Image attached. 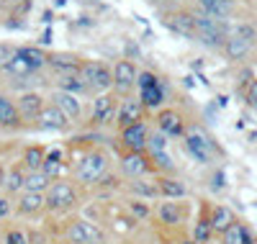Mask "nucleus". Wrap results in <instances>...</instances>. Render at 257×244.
<instances>
[{"mask_svg":"<svg viewBox=\"0 0 257 244\" xmlns=\"http://www.w3.org/2000/svg\"><path fill=\"white\" fill-rule=\"evenodd\" d=\"M111 167H113L111 154L105 152L103 147H93L88 152H82L80 157L72 162L70 180L77 188H95L111 175Z\"/></svg>","mask_w":257,"mask_h":244,"instance_id":"1","label":"nucleus"},{"mask_svg":"<svg viewBox=\"0 0 257 244\" xmlns=\"http://www.w3.org/2000/svg\"><path fill=\"white\" fill-rule=\"evenodd\" d=\"M80 206V188L70 177H59L52 180L49 188L44 190V213L49 216H72Z\"/></svg>","mask_w":257,"mask_h":244,"instance_id":"2","label":"nucleus"},{"mask_svg":"<svg viewBox=\"0 0 257 244\" xmlns=\"http://www.w3.org/2000/svg\"><path fill=\"white\" fill-rule=\"evenodd\" d=\"M62 239L67 244H108V234L100 224L85 218V216H75L67 218V224L62 229Z\"/></svg>","mask_w":257,"mask_h":244,"instance_id":"3","label":"nucleus"},{"mask_svg":"<svg viewBox=\"0 0 257 244\" xmlns=\"http://www.w3.org/2000/svg\"><path fill=\"white\" fill-rule=\"evenodd\" d=\"M80 77L85 82V87L93 93H111L113 90V72H111V64L103 62V59H82L80 62Z\"/></svg>","mask_w":257,"mask_h":244,"instance_id":"4","label":"nucleus"},{"mask_svg":"<svg viewBox=\"0 0 257 244\" xmlns=\"http://www.w3.org/2000/svg\"><path fill=\"white\" fill-rule=\"evenodd\" d=\"M118 172L123 180H139V177H155L157 175L147 152H123L118 157Z\"/></svg>","mask_w":257,"mask_h":244,"instance_id":"5","label":"nucleus"},{"mask_svg":"<svg viewBox=\"0 0 257 244\" xmlns=\"http://www.w3.org/2000/svg\"><path fill=\"white\" fill-rule=\"evenodd\" d=\"M183 147H185V152H188L198 165H211V162H213V154H216V144H213L211 137H206L198 126H193V129L185 131Z\"/></svg>","mask_w":257,"mask_h":244,"instance_id":"6","label":"nucleus"},{"mask_svg":"<svg viewBox=\"0 0 257 244\" xmlns=\"http://www.w3.org/2000/svg\"><path fill=\"white\" fill-rule=\"evenodd\" d=\"M111 72H113V90L118 98H126V95H134L137 90V75H139V67L134 64V59H118L116 64H111Z\"/></svg>","mask_w":257,"mask_h":244,"instance_id":"7","label":"nucleus"},{"mask_svg":"<svg viewBox=\"0 0 257 244\" xmlns=\"http://www.w3.org/2000/svg\"><path fill=\"white\" fill-rule=\"evenodd\" d=\"M190 216V208L183 201H160L155 206V221L162 229H183Z\"/></svg>","mask_w":257,"mask_h":244,"instance_id":"8","label":"nucleus"},{"mask_svg":"<svg viewBox=\"0 0 257 244\" xmlns=\"http://www.w3.org/2000/svg\"><path fill=\"white\" fill-rule=\"evenodd\" d=\"M155 129L162 131L167 139H183L188 131V121L178 108H160L155 113Z\"/></svg>","mask_w":257,"mask_h":244,"instance_id":"9","label":"nucleus"},{"mask_svg":"<svg viewBox=\"0 0 257 244\" xmlns=\"http://www.w3.org/2000/svg\"><path fill=\"white\" fill-rule=\"evenodd\" d=\"M13 100H16L18 116H21V121H24V126H29V124L34 126L36 118H39V113L47 105V95L39 93V90H21Z\"/></svg>","mask_w":257,"mask_h":244,"instance_id":"10","label":"nucleus"},{"mask_svg":"<svg viewBox=\"0 0 257 244\" xmlns=\"http://www.w3.org/2000/svg\"><path fill=\"white\" fill-rule=\"evenodd\" d=\"M116 110H118V95L116 93H100L93 98L90 108V126H113L116 121Z\"/></svg>","mask_w":257,"mask_h":244,"instance_id":"11","label":"nucleus"},{"mask_svg":"<svg viewBox=\"0 0 257 244\" xmlns=\"http://www.w3.org/2000/svg\"><path fill=\"white\" fill-rule=\"evenodd\" d=\"M72 126H75V124L64 116L54 103H49V100H47L44 110L39 113V118H36V124H34V129L44 131V134H67Z\"/></svg>","mask_w":257,"mask_h":244,"instance_id":"12","label":"nucleus"},{"mask_svg":"<svg viewBox=\"0 0 257 244\" xmlns=\"http://www.w3.org/2000/svg\"><path fill=\"white\" fill-rule=\"evenodd\" d=\"M147 113H149V110L144 108V103L139 100V95L118 98V110H116L113 126H116V129H126V126H132V124L147 121Z\"/></svg>","mask_w":257,"mask_h":244,"instance_id":"13","label":"nucleus"},{"mask_svg":"<svg viewBox=\"0 0 257 244\" xmlns=\"http://www.w3.org/2000/svg\"><path fill=\"white\" fill-rule=\"evenodd\" d=\"M162 26H165L167 31H173L175 36L196 39V18H193V11L175 8V11L162 13Z\"/></svg>","mask_w":257,"mask_h":244,"instance_id":"14","label":"nucleus"},{"mask_svg":"<svg viewBox=\"0 0 257 244\" xmlns=\"http://www.w3.org/2000/svg\"><path fill=\"white\" fill-rule=\"evenodd\" d=\"M149 121H139L126 129H118V144L123 152H147V139H149Z\"/></svg>","mask_w":257,"mask_h":244,"instance_id":"15","label":"nucleus"},{"mask_svg":"<svg viewBox=\"0 0 257 244\" xmlns=\"http://www.w3.org/2000/svg\"><path fill=\"white\" fill-rule=\"evenodd\" d=\"M41 213H44V193L21 190V193L16 195L13 218H39Z\"/></svg>","mask_w":257,"mask_h":244,"instance_id":"16","label":"nucleus"},{"mask_svg":"<svg viewBox=\"0 0 257 244\" xmlns=\"http://www.w3.org/2000/svg\"><path fill=\"white\" fill-rule=\"evenodd\" d=\"M47 100L54 103L72 124H80L82 121V100H80V95L67 93V90H57V87H54V90L47 95Z\"/></svg>","mask_w":257,"mask_h":244,"instance_id":"17","label":"nucleus"},{"mask_svg":"<svg viewBox=\"0 0 257 244\" xmlns=\"http://www.w3.org/2000/svg\"><path fill=\"white\" fill-rule=\"evenodd\" d=\"M155 183L160 190V201H185L188 188L175 175H155Z\"/></svg>","mask_w":257,"mask_h":244,"instance_id":"18","label":"nucleus"},{"mask_svg":"<svg viewBox=\"0 0 257 244\" xmlns=\"http://www.w3.org/2000/svg\"><path fill=\"white\" fill-rule=\"evenodd\" d=\"M126 193L128 198H142V201H160V190H157V183L155 177H139V180H126Z\"/></svg>","mask_w":257,"mask_h":244,"instance_id":"19","label":"nucleus"},{"mask_svg":"<svg viewBox=\"0 0 257 244\" xmlns=\"http://www.w3.org/2000/svg\"><path fill=\"white\" fill-rule=\"evenodd\" d=\"M208 221H211L213 236H221L234 221H237V213H234L229 206H224V203H213V206H208Z\"/></svg>","mask_w":257,"mask_h":244,"instance_id":"20","label":"nucleus"},{"mask_svg":"<svg viewBox=\"0 0 257 244\" xmlns=\"http://www.w3.org/2000/svg\"><path fill=\"white\" fill-rule=\"evenodd\" d=\"M24 121L18 116V108H16V100L13 95L8 93H0V129L3 131H13V129H21Z\"/></svg>","mask_w":257,"mask_h":244,"instance_id":"21","label":"nucleus"},{"mask_svg":"<svg viewBox=\"0 0 257 244\" xmlns=\"http://www.w3.org/2000/svg\"><path fill=\"white\" fill-rule=\"evenodd\" d=\"M44 160H47V147L44 144H26L24 149H21V167H24L26 172H34V170H41L44 167Z\"/></svg>","mask_w":257,"mask_h":244,"instance_id":"22","label":"nucleus"},{"mask_svg":"<svg viewBox=\"0 0 257 244\" xmlns=\"http://www.w3.org/2000/svg\"><path fill=\"white\" fill-rule=\"evenodd\" d=\"M139 100L144 103L147 110H160L165 108V100H167V90H165V82L157 80L155 85H147L139 90Z\"/></svg>","mask_w":257,"mask_h":244,"instance_id":"23","label":"nucleus"},{"mask_svg":"<svg viewBox=\"0 0 257 244\" xmlns=\"http://www.w3.org/2000/svg\"><path fill=\"white\" fill-rule=\"evenodd\" d=\"M196 6L203 16H208L213 21H229V16L234 11V0H196Z\"/></svg>","mask_w":257,"mask_h":244,"instance_id":"24","label":"nucleus"},{"mask_svg":"<svg viewBox=\"0 0 257 244\" xmlns=\"http://www.w3.org/2000/svg\"><path fill=\"white\" fill-rule=\"evenodd\" d=\"M80 57L77 54H64V52H54V54H49V59H47V67L54 72V75H64V72H80Z\"/></svg>","mask_w":257,"mask_h":244,"instance_id":"25","label":"nucleus"},{"mask_svg":"<svg viewBox=\"0 0 257 244\" xmlns=\"http://www.w3.org/2000/svg\"><path fill=\"white\" fill-rule=\"evenodd\" d=\"M24 177H26V170L21 167V162H18V160L11 162V165L6 167V177H3V185H0V190L16 198L21 190H24Z\"/></svg>","mask_w":257,"mask_h":244,"instance_id":"26","label":"nucleus"},{"mask_svg":"<svg viewBox=\"0 0 257 244\" xmlns=\"http://www.w3.org/2000/svg\"><path fill=\"white\" fill-rule=\"evenodd\" d=\"M219 239H221V244H257L252 229L244 224V221H239V218L234 221V224H231Z\"/></svg>","mask_w":257,"mask_h":244,"instance_id":"27","label":"nucleus"},{"mask_svg":"<svg viewBox=\"0 0 257 244\" xmlns=\"http://www.w3.org/2000/svg\"><path fill=\"white\" fill-rule=\"evenodd\" d=\"M190 236L196 244H208L213 239V229H211V221H208V203H201V211L196 216V224L190 229Z\"/></svg>","mask_w":257,"mask_h":244,"instance_id":"28","label":"nucleus"},{"mask_svg":"<svg viewBox=\"0 0 257 244\" xmlns=\"http://www.w3.org/2000/svg\"><path fill=\"white\" fill-rule=\"evenodd\" d=\"M221 52H224V57H226L229 62H244V59L252 54V44L229 34L226 41H224V47H221Z\"/></svg>","mask_w":257,"mask_h":244,"instance_id":"29","label":"nucleus"},{"mask_svg":"<svg viewBox=\"0 0 257 244\" xmlns=\"http://www.w3.org/2000/svg\"><path fill=\"white\" fill-rule=\"evenodd\" d=\"M54 87L57 90H67V93H75V95H88L90 90L85 87L80 72H64V75H54Z\"/></svg>","mask_w":257,"mask_h":244,"instance_id":"30","label":"nucleus"},{"mask_svg":"<svg viewBox=\"0 0 257 244\" xmlns=\"http://www.w3.org/2000/svg\"><path fill=\"white\" fill-rule=\"evenodd\" d=\"M0 244H29V226L6 221L0 226Z\"/></svg>","mask_w":257,"mask_h":244,"instance_id":"31","label":"nucleus"},{"mask_svg":"<svg viewBox=\"0 0 257 244\" xmlns=\"http://www.w3.org/2000/svg\"><path fill=\"white\" fill-rule=\"evenodd\" d=\"M16 52L24 57L34 70H47V59H49V52H44L41 47H16Z\"/></svg>","mask_w":257,"mask_h":244,"instance_id":"32","label":"nucleus"},{"mask_svg":"<svg viewBox=\"0 0 257 244\" xmlns=\"http://www.w3.org/2000/svg\"><path fill=\"white\" fill-rule=\"evenodd\" d=\"M123 208L132 213V218L137 221H147V218H155V208L149 206V201H142V198H126Z\"/></svg>","mask_w":257,"mask_h":244,"instance_id":"33","label":"nucleus"},{"mask_svg":"<svg viewBox=\"0 0 257 244\" xmlns=\"http://www.w3.org/2000/svg\"><path fill=\"white\" fill-rule=\"evenodd\" d=\"M44 170L49 175V180H59L64 177V160H62V152L59 149H47V160H44Z\"/></svg>","mask_w":257,"mask_h":244,"instance_id":"34","label":"nucleus"},{"mask_svg":"<svg viewBox=\"0 0 257 244\" xmlns=\"http://www.w3.org/2000/svg\"><path fill=\"white\" fill-rule=\"evenodd\" d=\"M49 175L44 172V170H34V172H26V177H24V190H29V193H44L47 188H49Z\"/></svg>","mask_w":257,"mask_h":244,"instance_id":"35","label":"nucleus"},{"mask_svg":"<svg viewBox=\"0 0 257 244\" xmlns=\"http://www.w3.org/2000/svg\"><path fill=\"white\" fill-rule=\"evenodd\" d=\"M170 147V139L162 134V131L152 129L149 131V139H147V154H155V152H167Z\"/></svg>","mask_w":257,"mask_h":244,"instance_id":"36","label":"nucleus"},{"mask_svg":"<svg viewBox=\"0 0 257 244\" xmlns=\"http://www.w3.org/2000/svg\"><path fill=\"white\" fill-rule=\"evenodd\" d=\"M229 34H231V36H237V39L249 41L252 47L257 44V29H254L252 24H237V26H229Z\"/></svg>","mask_w":257,"mask_h":244,"instance_id":"37","label":"nucleus"},{"mask_svg":"<svg viewBox=\"0 0 257 244\" xmlns=\"http://www.w3.org/2000/svg\"><path fill=\"white\" fill-rule=\"evenodd\" d=\"M13 206H16V198L0 190V224L13 221Z\"/></svg>","mask_w":257,"mask_h":244,"instance_id":"38","label":"nucleus"},{"mask_svg":"<svg viewBox=\"0 0 257 244\" xmlns=\"http://www.w3.org/2000/svg\"><path fill=\"white\" fill-rule=\"evenodd\" d=\"M167 231H170L167 244H196V241H193V236L185 234L183 229H167Z\"/></svg>","mask_w":257,"mask_h":244,"instance_id":"39","label":"nucleus"},{"mask_svg":"<svg viewBox=\"0 0 257 244\" xmlns=\"http://www.w3.org/2000/svg\"><path fill=\"white\" fill-rule=\"evenodd\" d=\"M29 244H49V236L44 229H36V226H29Z\"/></svg>","mask_w":257,"mask_h":244,"instance_id":"40","label":"nucleus"},{"mask_svg":"<svg viewBox=\"0 0 257 244\" xmlns=\"http://www.w3.org/2000/svg\"><path fill=\"white\" fill-rule=\"evenodd\" d=\"M244 100H247V105L254 110V113H257V77L249 82V87H247V90H244Z\"/></svg>","mask_w":257,"mask_h":244,"instance_id":"41","label":"nucleus"},{"mask_svg":"<svg viewBox=\"0 0 257 244\" xmlns=\"http://www.w3.org/2000/svg\"><path fill=\"white\" fill-rule=\"evenodd\" d=\"M16 54V47L13 44H6V41H0V70L6 67V64L11 62V57Z\"/></svg>","mask_w":257,"mask_h":244,"instance_id":"42","label":"nucleus"},{"mask_svg":"<svg viewBox=\"0 0 257 244\" xmlns=\"http://www.w3.org/2000/svg\"><path fill=\"white\" fill-rule=\"evenodd\" d=\"M254 77H257V75H254V72H252L249 67H244V70L239 72V77H237V87H239V90L244 93V90H247V87H249V82H252Z\"/></svg>","mask_w":257,"mask_h":244,"instance_id":"43","label":"nucleus"},{"mask_svg":"<svg viewBox=\"0 0 257 244\" xmlns=\"http://www.w3.org/2000/svg\"><path fill=\"white\" fill-rule=\"evenodd\" d=\"M211 188L213 190H224L226 188V177H224V170H216L211 177Z\"/></svg>","mask_w":257,"mask_h":244,"instance_id":"44","label":"nucleus"},{"mask_svg":"<svg viewBox=\"0 0 257 244\" xmlns=\"http://www.w3.org/2000/svg\"><path fill=\"white\" fill-rule=\"evenodd\" d=\"M234 3H237V0H234Z\"/></svg>","mask_w":257,"mask_h":244,"instance_id":"45","label":"nucleus"}]
</instances>
